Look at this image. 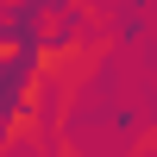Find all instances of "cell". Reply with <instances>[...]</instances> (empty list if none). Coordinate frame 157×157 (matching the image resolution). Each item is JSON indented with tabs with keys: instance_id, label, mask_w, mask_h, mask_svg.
Returning a JSON list of instances; mask_svg holds the SVG:
<instances>
[{
	"instance_id": "obj_1",
	"label": "cell",
	"mask_w": 157,
	"mask_h": 157,
	"mask_svg": "<svg viewBox=\"0 0 157 157\" xmlns=\"http://www.w3.org/2000/svg\"><path fill=\"white\" fill-rule=\"evenodd\" d=\"M32 69H38V50H19V57H6V63H0V126H6L13 113H19Z\"/></svg>"
}]
</instances>
